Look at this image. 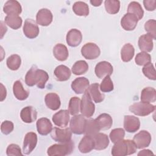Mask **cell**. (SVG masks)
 Returning <instances> with one entry per match:
<instances>
[{
  "mask_svg": "<svg viewBox=\"0 0 156 156\" xmlns=\"http://www.w3.org/2000/svg\"><path fill=\"white\" fill-rule=\"evenodd\" d=\"M13 92L15 97L20 101L26 100L29 95V92L24 88L20 80H16L14 82Z\"/></svg>",
  "mask_w": 156,
  "mask_h": 156,
  "instance_id": "83f0119b",
  "label": "cell"
},
{
  "mask_svg": "<svg viewBox=\"0 0 156 156\" xmlns=\"http://www.w3.org/2000/svg\"><path fill=\"white\" fill-rule=\"evenodd\" d=\"M113 71V68L111 63L107 61L99 62L95 66L94 73L99 79H102L106 76H110Z\"/></svg>",
  "mask_w": 156,
  "mask_h": 156,
  "instance_id": "8fae6325",
  "label": "cell"
},
{
  "mask_svg": "<svg viewBox=\"0 0 156 156\" xmlns=\"http://www.w3.org/2000/svg\"><path fill=\"white\" fill-rule=\"evenodd\" d=\"M52 120L55 126L65 127L69 121V113L67 110H60L52 116Z\"/></svg>",
  "mask_w": 156,
  "mask_h": 156,
  "instance_id": "4fadbf2b",
  "label": "cell"
},
{
  "mask_svg": "<svg viewBox=\"0 0 156 156\" xmlns=\"http://www.w3.org/2000/svg\"><path fill=\"white\" fill-rule=\"evenodd\" d=\"M136 149H143L149 146L151 142V135L147 130H141L135 134L133 138Z\"/></svg>",
  "mask_w": 156,
  "mask_h": 156,
  "instance_id": "ba28073f",
  "label": "cell"
},
{
  "mask_svg": "<svg viewBox=\"0 0 156 156\" xmlns=\"http://www.w3.org/2000/svg\"><path fill=\"white\" fill-rule=\"evenodd\" d=\"M86 119L82 115H74L69 122V129L72 133L76 135H81L84 133Z\"/></svg>",
  "mask_w": 156,
  "mask_h": 156,
  "instance_id": "8992f818",
  "label": "cell"
},
{
  "mask_svg": "<svg viewBox=\"0 0 156 156\" xmlns=\"http://www.w3.org/2000/svg\"><path fill=\"white\" fill-rule=\"evenodd\" d=\"M53 55L58 61H65L69 55L68 48L65 45L62 43L55 44L53 48Z\"/></svg>",
  "mask_w": 156,
  "mask_h": 156,
  "instance_id": "484cf974",
  "label": "cell"
},
{
  "mask_svg": "<svg viewBox=\"0 0 156 156\" xmlns=\"http://www.w3.org/2000/svg\"><path fill=\"white\" fill-rule=\"evenodd\" d=\"M90 2L92 4V5L94 7H98L100 6L102 2V1L99 0H91L90 1Z\"/></svg>",
  "mask_w": 156,
  "mask_h": 156,
  "instance_id": "db71d44e",
  "label": "cell"
},
{
  "mask_svg": "<svg viewBox=\"0 0 156 156\" xmlns=\"http://www.w3.org/2000/svg\"><path fill=\"white\" fill-rule=\"evenodd\" d=\"M91 99L96 103H100L104 99L105 96L99 91V85L98 83H94L90 85L87 89Z\"/></svg>",
  "mask_w": 156,
  "mask_h": 156,
  "instance_id": "f1b7e54d",
  "label": "cell"
},
{
  "mask_svg": "<svg viewBox=\"0 0 156 156\" xmlns=\"http://www.w3.org/2000/svg\"><path fill=\"white\" fill-rule=\"evenodd\" d=\"M1 99L0 101L2 102L3 101L5 98H6V96H7V90H6V88L4 86V85L1 83Z\"/></svg>",
  "mask_w": 156,
  "mask_h": 156,
  "instance_id": "f907efd6",
  "label": "cell"
},
{
  "mask_svg": "<svg viewBox=\"0 0 156 156\" xmlns=\"http://www.w3.org/2000/svg\"><path fill=\"white\" fill-rule=\"evenodd\" d=\"M140 127V121L138 118L132 115H125L124 118V127L129 133L136 132Z\"/></svg>",
  "mask_w": 156,
  "mask_h": 156,
  "instance_id": "5bb4252c",
  "label": "cell"
},
{
  "mask_svg": "<svg viewBox=\"0 0 156 156\" xmlns=\"http://www.w3.org/2000/svg\"><path fill=\"white\" fill-rule=\"evenodd\" d=\"M49 79L48 73L43 69L37 68L35 71V82L36 85L38 88H44L46 83Z\"/></svg>",
  "mask_w": 156,
  "mask_h": 156,
  "instance_id": "1f68e13d",
  "label": "cell"
},
{
  "mask_svg": "<svg viewBox=\"0 0 156 156\" xmlns=\"http://www.w3.org/2000/svg\"><path fill=\"white\" fill-rule=\"evenodd\" d=\"M144 29L153 38L156 39V21L155 20H149L144 24Z\"/></svg>",
  "mask_w": 156,
  "mask_h": 156,
  "instance_id": "bcb514c9",
  "label": "cell"
},
{
  "mask_svg": "<svg viewBox=\"0 0 156 156\" xmlns=\"http://www.w3.org/2000/svg\"><path fill=\"white\" fill-rule=\"evenodd\" d=\"M152 37L148 34L141 35L138 38V47L142 52H151L154 47Z\"/></svg>",
  "mask_w": 156,
  "mask_h": 156,
  "instance_id": "44dd1931",
  "label": "cell"
},
{
  "mask_svg": "<svg viewBox=\"0 0 156 156\" xmlns=\"http://www.w3.org/2000/svg\"><path fill=\"white\" fill-rule=\"evenodd\" d=\"M80 103L81 100L78 97L74 96L70 99L68 104V112L70 115L73 116L78 115L80 111Z\"/></svg>",
  "mask_w": 156,
  "mask_h": 156,
  "instance_id": "74e56055",
  "label": "cell"
},
{
  "mask_svg": "<svg viewBox=\"0 0 156 156\" xmlns=\"http://www.w3.org/2000/svg\"><path fill=\"white\" fill-rule=\"evenodd\" d=\"M90 86V82L87 78L80 77L74 79L71 83V88L76 94L84 93Z\"/></svg>",
  "mask_w": 156,
  "mask_h": 156,
  "instance_id": "9a60e30c",
  "label": "cell"
},
{
  "mask_svg": "<svg viewBox=\"0 0 156 156\" xmlns=\"http://www.w3.org/2000/svg\"><path fill=\"white\" fill-rule=\"evenodd\" d=\"M138 21V20L135 15L127 13L121 20V26L125 30L131 31L135 29Z\"/></svg>",
  "mask_w": 156,
  "mask_h": 156,
  "instance_id": "2e32d148",
  "label": "cell"
},
{
  "mask_svg": "<svg viewBox=\"0 0 156 156\" xmlns=\"http://www.w3.org/2000/svg\"><path fill=\"white\" fill-rule=\"evenodd\" d=\"M74 144L72 140L67 143L54 144L48 147L47 154L49 156H65L72 153Z\"/></svg>",
  "mask_w": 156,
  "mask_h": 156,
  "instance_id": "7a4b0ae2",
  "label": "cell"
},
{
  "mask_svg": "<svg viewBox=\"0 0 156 156\" xmlns=\"http://www.w3.org/2000/svg\"><path fill=\"white\" fill-rule=\"evenodd\" d=\"M138 156H141V155H154V153L149 150V149H144V150H142L141 151H140L138 154H137Z\"/></svg>",
  "mask_w": 156,
  "mask_h": 156,
  "instance_id": "816d5d0a",
  "label": "cell"
},
{
  "mask_svg": "<svg viewBox=\"0 0 156 156\" xmlns=\"http://www.w3.org/2000/svg\"><path fill=\"white\" fill-rule=\"evenodd\" d=\"M129 111L137 116H146L155 110V106L150 103L143 102H135L129 107Z\"/></svg>",
  "mask_w": 156,
  "mask_h": 156,
  "instance_id": "3957f363",
  "label": "cell"
},
{
  "mask_svg": "<svg viewBox=\"0 0 156 156\" xmlns=\"http://www.w3.org/2000/svg\"><path fill=\"white\" fill-rule=\"evenodd\" d=\"M95 111V105L87 90L84 93L80 103V112L88 118L91 117Z\"/></svg>",
  "mask_w": 156,
  "mask_h": 156,
  "instance_id": "277c9868",
  "label": "cell"
},
{
  "mask_svg": "<svg viewBox=\"0 0 156 156\" xmlns=\"http://www.w3.org/2000/svg\"><path fill=\"white\" fill-rule=\"evenodd\" d=\"M82 40V33L79 30L77 29H71L66 34V43L71 47H76L79 46Z\"/></svg>",
  "mask_w": 156,
  "mask_h": 156,
  "instance_id": "e0dca14e",
  "label": "cell"
},
{
  "mask_svg": "<svg viewBox=\"0 0 156 156\" xmlns=\"http://www.w3.org/2000/svg\"><path fill=\"white\" fill-rule=\"evenodd\" d=\"M100 129L95 121L93 119H88L86 120L84 134L90 136H93L99 132Z\"/></svg>",
  "mask_w": 156,
  "mask_h": 156,
  "instance_id": "d590c367",
  "label": "cell"
},
{
  "mask_svg": "<svg viewBox=\"0 0 156 156\" xmlns=\"http://www.w3.org/2000/svg\"><path fill=\"white\" fill-rule=\"evenodd\" d=\"M143 5L147 11H154L156 8V1L144 0L143 1Z\"/></svg>",
  "mask_w": 156,
  "mask_h": 156,
  "instance_id": "681fc988",
  "label": "cell"
},
{
  "mask_svg": "<svg viewBox=\"0 0 156 156\" xmlns=\"http://www.w3.org/2000/svg\"><path fill=\"white\" fill-rule=\"evenodd\" d=\"M51 136L55 141L63 143H67L71 140L72 132L69 128L63 129L54 127L51 132Z\"/></svg>",
  "mask_w": 156,
  "mask_h": 156,
  "instance_id": "5b68a950",
  "label": "cell"
},
{
  "mask_svg": "<svg viewBox=\"0 0 156 156\" xmlns=\"http://www.w3.org/2000/svg\"><path fill=\"white\" fill-rule=\"evenodd\" d=\"M46 105L52 110H58L61 105L59 96L55 93H48L44 98Z\"/></svg>",
  "mask_w": 156,
  "mask_h": 156,
  "instance_id": "cb8c5ba5",
  "label": "cell"
},
{
  "mask_svg": "<svg viewBox=\"0 0 156 156\" xmlns=\"http://www.w3.org/2000/svg\"><path fill=\"white\" fill-rule=\"evenodd\" d=\"M94 147V149L97 151H101L106 149L109 144V139L108 136L103 133L98 132L93 136Z\"/></svg>",
  "mask_w": 156,
  "mask_h": 156,
  "instance_id": "7402d4cb",
  "label": "cell"
},
{
  "mask_svg": "<svg viewBox=\"0 0 156 156\" xmlns=\"http://www.w3.org/2000/svg\"><path fill=\"white\" fill-rule=\"evenodd\" d=\"M106 12L109 14L118 13L120 9V2L118 0H106L104 2Z\"/></svg>",
  "mask_w": 156,
  "mask_h": 156,
  "instance_id": "ab89813d",
  "label": "cell"
},
{
  "mask_svg": "<svg viewBox=\"0 0 156 156\" xmlns=\"http://www.w3.org/2000/svg\"><path fill=\"white\" fill-rule=\"evenodd\" d=\"M37 144V135L34 132H29L27 133L24 136L23 152L24 154H30L35 148Z\"/></svg>",
  "mask_w": 156,
  "mask_h": 156,
  "instance_id": "9c48e42d",
  "label": "cell"
},
{
  "mask_svg": "<svg viewBox=\"0 0 156 156\" xmlns=\"http://www.w3.org/2000/svg\"><path fill=\"white\" fill-rule=\"evenodd\" d=\"M54 74L58 81L64 82L70 78L71 72L68 67L63 65H60L55 68Z\"/></svg>",
  "mask_w": 156,
  "mask_h": 156,
  "instance_id": "d4e9b609",
  "label": "cell"
},
{
  "mask_svg": "<svg viewBox=\"0 0 156 156\" xmlns=\"http://www.w3.org/2000/svg\"><path fill=\"white\" fill-rule=\"evenodd\" d=\"M78 147L81 153L87 154L90 152L94 147V142L93 136L85 135L80 140Z\"/></svg>",
  "mask_w": 156,
  "mask_h": 156,
  "instance_id": "603a6c76",
  "label": "cell"
},
{
  "mask_svg": "<svg viewBox=\"0 0 156 156\" xmlns=\"http://www.w3.org/2000/svg\"><path fill=\"white\" fill-rule=\"evenodd\" d=\"M99 88L100 90L103 93H108L113 90V83L110 76L107 75L105 77H104L100 85Z\"/></svg>",
  "mask_w": 156,
  "mask_h": 156,
  "instance_id": "7bdbcfd3",
  "label": "cell"
},
{
  "mask_svg": "<svg viewBox=\"0 0 156 156\" xmlns=\"http://www.w3.org/2000/svg\"><path fill=\"white\" fill-rule=\"evenodd\" d=\"M136 151V147L130 140H122L115 143L112 149L113 156H126L134 154Z\"/></svg>",
  "mask_w": 156,
  "mask_h": 156,
  "instance_id": "6da1fadb",
  "label": "cell"
},
{
  "mask_svg": "<svg viewBox=\"0 0 156 156\" xmlns=\"http://www.w3.org/2000/svg\"><path fill=\"white\" fill-rule=\"evenodd\" d=\"M38 68L36 65H33L27 72L25 76V83L29 87H33L36 85L35 71Z\"/></svg>",
  "mask_w": 156,
  "mask_h": 156,
  "instance_id": "b9f144b4",
  "label": "cell"
},
{
  "mask_svg": "<svg viewBox=\"0 0 156 156\" xmlns=\"http://www.w3.org/2000/svg\"><path fill=\"white\" fill-rule=\"evenodd\" d=\"M127 13L135 15L138 21L140 20L144 15V11L141 5L136 1H132L129 3L127 7Z\"/></svg>",
  "mask_w": 156,
  "mask_h": 156,
  "instance_id": "e575fe53",
  "label": "cell"
},
{
  "mask_svg": "<svg viewBox=\"0 0 156 156\" xmlns=\"http://www.w3.org/2000/svg\"><path fill=\"white\" fill-rule=\"evenodd\" d=\"M135 54V49L130 43L125 44L121 50V58L124 62H130L133 57Z\"/></svg>",
  "mask_w": 156,
  "mask_h": 156,
  "instance_id": "4dcf8cb0",
  "label": "cell"
},
{
  "mask_svg": "<svg viewBox=\"0 0 156 156\" xmlns=\"http://www.w3.org/2000/svg\"><path fill=\"white\" fill-rule=\"evenodd\" d=\"M1 38H2L4 35L5 34V32L7 30V28L5 26V25H4L3 22L1 21Z\"/></svg>",
  "mask_w": 156,
  "mask_h": 156,
  "instance_id": "f5cc1de1",
  "label": "cell"
},
{
  "mask_svg": "<svg viewBox=\"0 0 156 156\" xmlns=\"http://www.w3.org/2000/svg\"><path fill=\"white\" fill-rule=\"evenodd\" d=\"M88 70V65L84 60H78L72 66V73L76 75H82L87 72Z\"/></svg>",
  "mask_w": 156,
  "mask_h": 156,
  "instance_id": "8d00e7d4",
  "label": "cell"
},
{
  "mask_svg": "<svg viewBox=\"0 0 156 156\" xmlns=\"http://www.w3.org/2000/svg\"><path fill=\"white\" fill-rule=\"evenodd\" d=\"M81 54L87 60H94L100 55L101 50L96 44L94 43H87L82 46Z\"/></svg>",
  "mask_w": 156,
  "mask_h": 156,
  "instance_id": "52a82bcc",
  "label": "cell"
},
{
  "mask_svg": "<svg viewBox=\"0 0 156 156\" xmlns=\"http://www.w3.org/2000/svg\"><path fill=\"white\" fill-rule=\"evenodd\" d=\"M95 121L101 130H108L113 124V119L111 116L107 113H102L99 115Z\"/></svg>",
  "mask_w": 156,
  "mask_h": 156,
  "instance_id": "4316f807",
  "label": "cell"
},
{
  "mask_svg": "<svg viewBox=\"0 0 156 156\" xmlns=\"http://www.w3.org/2000/svg\"><path fill=\"white\" fill-rule=\"evenodd\" d=\"M6 154L8 156H19L23 155L21 148L16 144H10L6 149Z\"/></svg>",
  "mask_w": 156,
  "mask_h": 156,
  "instance_id": "7dc6e473",
  "label": "cell"
},
{
  "mask_svg": "<svg viewBox=\"0 0 156 156\" xmlns=\"http://www.w3.org/2000/svg\"><path fill=\"white\" fill-rule=\"evenodd\" d=\"M53 15L48 9L44 8L39 10L36 15V23L41 26H48L52 21Z\"/></svg>",
  "mask_w": 156,
  "mask_h": 156,
  "instance_id": "7c38bea8",
  "label": "cell"
},
{
  "mask_svg": "<svg viewBox=\"0 0 156 156\" xmlns=\"http://www.w3.org/2000/svg\"><path fill=\"white\" fill-rule=\"evenodd\" d=\"M36 126L37 132L41 135H47L52 130V124L50 120L46 118L38 119L37 121Z\"/></svg>",
  "mask_w": 156,
  "mask_h": 156,
  "instance_id": "ffe728a7",
  "label": "cell"
},
{
  "mask_svg": "<svg viewBox=\"0 0 156 156\" xmlns=\"http://www.w3.org/2000/svg\"><path fill=\"white\" fill-rule=\"evenodd\" d=\"M73 10L77 16H87L89 14V7L84 2L77 1L73 5Z\"/></svg>",
  "mask_w": 156,
  "mask_h": 156,
  "instance_id": "836d02e7",
  "label": "cell"
},
{
  "mask_svg": "<svg viewBox=\"0 0 156 156\" xmlns=\"http://www.w3.org/2000/svg\"><path fill=\"white\" fill-rule=\"evenodd\" d=\"M135 62L139 66H144L151 62V57L149 54L146 52H141L136 54Z\"/></svg>",
  "mask_w": 156,
  "mask_h": 156,
  "instance_id": "60d3db41",
  "label": "cell"
},
{
  "mask_svg": "<svg viewBox=\"0 0 156 156\" xmlns=\"http://www.w3.org/2000/svg\"><path fill=\"white\" fill-rule=\"evenodd\" d=\"M3 12L7 15H18L22 12V7L18 1L15 0H9L4 4L3 6Z\"/></svg>",
  "mask_w": 156,
  "mask_h": 156,
  "instance_id": "d6986e66",
  "label": "cell"
},
{
  "mask_svg": "<svg viewBox=\"0 0 156 156\" xmlns=\"http://www.w3.org/2000/svg\"><path fill=\"white\" fill-rule=\"evenodd\" d=\"M125 136V131L122 128H117L113 129L109 135L110 140L113 143L121 141L124 139Z\"/></svg>",
  "mask_w": 156,
  "mask_h": 156,
  "instance_id": "ee69618b",
  "label": "cell"
},
{
  "mask_svg": "<svg viewBox=\"0 0 156 156\" xmlns=\"http://www.w3.org/2000/svg\"><path fill=\"white\" fill-rule=\"evenodd\" d=\"M23 29L24 35L30 39L36 38L40 32L37 23L32 19H26L25 20Z\"/></svg>",
  "mask_w": 156,
  "mask_h": 156,
  "instance_id": "30bf717a",
  "label": "cell"
},
{
  "mask_svg": "<svg viewBox=\"0 0 156 156\" xmlns=\"http://www.w3.org/2000/svg\"><path fill=\"white\" fill-rule=\"evenodd\" d=\"M14 129L13 123L10 121H4L1 123V131L4 135H9Z\"/></svg>",
  "mask_w": 156,
  "mask_h": 156,
  "instance_id": "c3c4849f",
  "label": "cell"
},
{
  "mask_svg": "<svg viewBox=\"0 0 156 156\" xmlns=\"http://www.w3.org/2000/svg\"><path fill=\"white\" fill-rule=\"evenodd\" d=\"M20 117L23 122L26 123H32L37 119V112L32 106H27L21 110Z\"/></svg>",
  "mask_w": 156,
  "mask_h": 156,
  "instance_id": "ac0fdd59",
  "label": "cell"
},
{
  "mask_svg": "<svg viewBox=\"0 0 156 156\" xmlns=\"http://www.w3.org/2000/svg\"><path fill=\"white\" fill-rule=\"evenodd\" d=\"M143 74L149 79L155 80H156V73L153 64L151 62L146 65L142 69Z\"/></svg>",
  "mask_w": 156,
  "mask_h": 156,
  "instance_id": "f6af8a7d",
  "label": "cell"
},
{
  "mask_svg": "<svg viewBox=\"0 0 156 156\" xmlns=\"http://www.w3.org/2000/svg\"><path fill=\"white\" fill-rule=\"evenodd\" d=\"M5 23L10 28L16 30L22 25V18L18 15H9L5 17Z\"/></svg>",
  "mask_w": 156,
  "mask_h": 156,
  "instance_id": "d6a6232c",
  "label": "cell"
},
{
  "mask_svg": "<svg viewBox=\"0 0 156 156\" xmlns=\"http://www.w3.org/2000/svg\"><path fill=\"white\" fill-rule=\"evenodd\" d=\"M140 99L143 102H154L156 101V90L152 87L144 88L141 91Z\"/></svg>",
  "mask_w": 156,
  "mask_h": 156,
  "instance_id": "f546056e",
  "label": "cell"
},
{
  "mask_svg": "<svg viewBox=\"0 0 156 156\" xmlns=\"http://www.w3.org/2000/svg\"><path fill=\"white\" fill-rule=\"evenodd\" d=\"M6 64L7 67L12 71L18 69L21 64V59L20 56L18 54L11 55L7 58Z\"/></svg>",
  "mask_w": 156,
  "mask_h": 156,
  "instance_id": "f35d334b",
  "label": "cell"
}]
</instances>
